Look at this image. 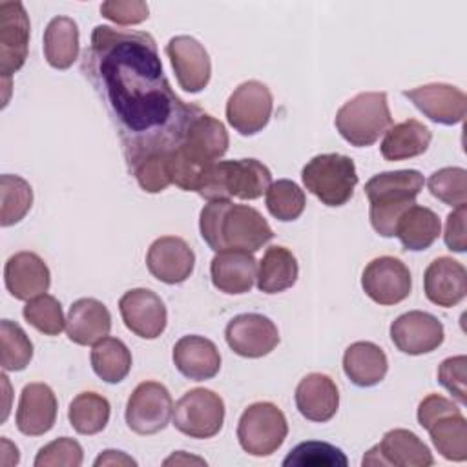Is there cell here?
Returning <instances> with one entry per match:
<instances>
[{"instance_id":"cell-38","label":"cell","mask_w":467,"mask_h":467,"mask_svg":"<svg viewBox=\"0 0 467 467\" xmlns=\"http://www.w3.org/2000/svg\"><path fill=\"white\" fill-rule=\"evenodd\" d=\"M285 467H347L345 452L327 441L308 440L296 445L283 460Z\"/></svg>"},{"instance_id":"cell-4","label":"cell","mask_w":467,"mask_h":467,"mask_svg":"<svg viewBox=\"0 0 467 467\" xmlns=\"http://www.w3.org/2000/svg\"><path fill=\"white\" fill-rule=\"evenodd\" d=\"M423 182L425 179L418 170L383 171L367 181L365 195L370 201V224L381 237H394L398 219L416 204Z\"/></svg>"},{"instance_id":"cell-46","label":"cell","mask_w":467,"mask_h":467,"mask_svg":"<svg viewBox=\"0 0 467 467\" xmlns=\"http://www.w3.org/2000/svg\"><path fill=\"white\" fill-rule=\"evenodd\" d=\"M449 412H460L458 405L440 394H429L418 405V423L427 431L436 418Z\"/></svg>"},{"instance_id":"cell-35","label":"cell","mask_w":467,"mask_h":467,"mask_svg":"<svg viewBox=\"0 0 467 467\" xmlns=\"http://www.w3.org/2000/svg\"><path fill=\"white\" fill-rule=\"evenodd\" d=\"M109 412H111L109 401L104 396L88 390L73 398V401L69 403L67 418L71 427L78 434L91 436L106 429L109 421Z\"/></svg>"},{"instance_id":"cell-34","label":"cell","mask_w":467,"mask_h":467,"mask_svg":"<svg viewBox=\"0 0 467 467\" xmlns=\"http://www.w3.org/2000/svg\"><path fill=\"white\" fill-rule=\"evenodd\" d=\"M93 372L106 383L122 381L131 370V352L117 337H102L91 348Z\"/></svg>"},{"instance_id":"cell-31","label":"cell","mask_w":467,"mask_h":467,"mask_svg":"<svg viewBox=\"0 0 467 467\" xmlns=\"http://www.w3.org/2000/svg\"><path fill=\"white\" fill-rule=\"evenodd\" d=\"M299 266L296 255L285 246L266 248L257 266V288L265 294H279L297 281Z\"/></svg>"},{"instance_id":"cell-30","label":"cell","mask_w":467,"mask_h":467,"mask_svg":"<svg viewBox=\"0 0 467 467\" xmlns=\"http://www.w3.org/2000/svg\"><path fill=\"white\" fill-rule=\"evenodd\" d=\"M440 217L427 206L412 204L398 219L394 235L401 241L405 250L421 252L440 237Z\"/></svg>"},{"instance_id":"cell-1","label":"cell","mask_w":467,"mask_h":467,"mask_svg":"<svg viewBox=\"0 0 467 467\" xmlns=\"http://www.w3.org/2000/svg\"><path fill=\"white\" fill-rule=\"evenodd\" d=\"M80 69L117 130L128 170L171 151L202 111L175 95L150 33L97 26Z\"/></svg>"},{"instance_id":"cell-15","label":"cell","mask_w":467,"mask_h":467,"mask_svg":"<svg viewBox=\"0 0 467 467\" xmlns=\"http://www.w3.org/2000/svg\"><path fill=\"white\" fill-rule=\"evenodd\" d=\"M224 337L228 347L243 358H263L279 343L274 321L263 314H239L228 321Z\"/></svg>"},{"instance_id":"cell-36","label":"cell","mask_w":467,"mask_h":467,"mask_svg":"<svg viewBox=\"0 0 467 467\" xmlns=\"http://www.w3.org/2000/svg\"><path fill=\"white\" fill-rule=\"evenodd\" d=\"M33 204L31 184L20 175L0 177V224L11 226L26 217Z\"/></svg>"},{"instance_id":"cell-29","label":"cell","mask_w":467,"mask_h":467,"mask_svg":"<svg viewBox=\"0 0 467 467\" xmlns=\"http://www.w3.org/2000/svg\"><path fill=\"white\" fill-rule=\"evenodd\" d=\"M431 140V130L423 122L409 119L385 131L379 151L387 161H405L425 153Z\"/></svg>"},{"instance_id":"cell-49","label":"cell","mask_w":467,"mask_h":467,"mask_svg":"<svg viewBox=\"0 0 467 467\" xmlns=\"http://www.w3.org/2000/svg\"><path fill=\"white\" fill-rule=\"evenodd\" d=\"M192 462H195V463H201V465H206V462L204 460H201V458H193V456H186L182 451H179L177 454H173L171 458H168V460H164V465H171V463H192Z\"/></svg>"},{"instance_id":"cell-24","label":"cell","mask_w":467,"mask_h":467,"mask_svg":"<svg viewBox=\"0 0 467 467\" xmlns=\"http://www.w3.org/2000/svg\"><path fill=\"white\" fill-rule=\"evenodd\" d=\"M210 275L219 292L230 296L246 294L257 279V261L246 250H223L213 255Z\"/></svg>"},{"instance_id":"cell-33","label":"cell","mask_w":467,"mask_h":467,"mask_svg":"<svg viewBox=\"0 0 467 467\" xmlns=\"http://www.w3.org/2000/svg\"><path fill=\"white\" fill-rule=\"evenodd\" d=\"M436 451L451 462L467 458V421L460 412H449L436 418L427 429Z\"/></svg>"},{"instance_id":"cell-32","label":"cell","mask_w":467,"mask_h":467,"mask_svg":"<svg viewBox=\"0 0 467 467\" xmlns=\"http://www.w3.org/2000/svg\"><path fill=\"white\" fill-rule=\"evenodd\" d=\"M78 26L69 16H55L44 31V57L55 69H67L78 57Z\"/></svg>"},{"instance_id":"cell-11","label":"cell","mask_w":467,"mask_h":467,"mask_svg":"<svg viewBox=\"0 0 467 467\" xmlns=\"http://www.w3.org/2000/svg\"><path fill=\"white\" fill-rule=\"evenodd\" d=\"M272 93L259 80L239 84L226 102V120L241 135L259 133L272 117Z\"/></svg>"},{"instance_id":"cell-25","label":"cell","mask_w":467,"mask_h":467,"mask_svg":"<svg viewBox=\"0 0 467 467\" xmlns=\"http://www.w3.org/2000/svg\"><path fill=\"white\" fill-rule=\"evenodd\" d=\"M296 407L303 418L317 423L332 420L339 407V390L330 376L306 374L296 387Z\"/></svg>"},{"instance_id":"cell-12","label":"cell","mask_w":467,"mask_h":467,"mask_svg":"<svg viewBox=\"0 0 467 467\" xmlns=\"http://www.w3.org/2000/svg\"><path fill=\"white\" fill-rule=\"evenodd\" d=\"M361 286L374 303L389 306L409 297L412 290V277L401 259L381 255L365 266Z\"/></svg>"},{"instance_id":"cell-7","label":"cell","mask_w":467,"mask_h":467,"mask_svg":"<svg viewBox=\"0 0 467 467\" xmlns=\"http://www.w3.org/2000/svg\"><path fill=\"white\" fill-rule=\"evenodd\" d=\"M305 188L325 206L347 204L358 184L356 164L341 153H321L312 157L301 170Z\"/></svg>"},{"instance_id":"cell-43","label":"cell","mask_w":467,"mask_h":467,"mask_svg":"<svg viewBox=\"0 0 467 467\" xmlns=\"http://www.w3.org/2000/svg\"><path fill=\"white\" fill-rule=\"evenodd\" d=\"M84 451L73 438H58L44 445L36 458L35 467H78L82 465Z\"/></svg>"},{"instance_id":"cell-47","label":"cell","mask_w":467,"mask_h":467,"mask_svg":"<svg viewBox=\"0 0 467 467\" xmlns=\"http://www.w3.org/2000/svg\"><path fill=\"white\" fill-rule=\"evenodd\" d=\"M465 217H467V210L465 204L454 208L445 221V244L449 250L452 252H465L467 241H465Z\"/></svg>"},{"instance_id":"cell-37","label":"cell","mask_w":467,"mask_h":467,"mask_svg":"<svg viewBox=\"0 0 467 467\" xmlns=\"http://www.w3.org/2000/svg\"><path fill=\"white\" fill-rule=\"evenodd\" d=\"M33 358V343L24 328L11 321H0V365L5 372L24 370Z\"/></svg>"},{"instance_id":"cell-45","label":"cell","mask_w":467,"mask_h":467,"mask_svg":"<svg viewBox=\"0 0 467 467\" xmlns=\"http://www.w3.org/2000/svg\"><path fill=\"white\" fill-rule=\"evenodd\" d=\"M465 367H467V358L465 356H454L447 358L441 361L438 367V381L443 389H447L458 403L465 405L467 396H465Z\"/></svg>"},{"instance_id":"cell-3","label":"cell","mask_w":467,"mask_h":467,"mask_svg":"<svg viewBox=\"0 0 467 467\" xmlns=\"http://www.w3.org/2000/svg\"><path fill=\"white\" fill-rule=\"evenodd\" d=\"M224 124L201 111L188 126L181 142L170 151L171 182L184 192H195L201 175L228 150Z\"/></svg>"},{"instance_id":"cell-21","label":"cell","mask_w":467,"mask_h":467,"mask_svg":"<svg viewBox=\"0 0 467 467\" xmlns=\"http://www.w3.org/2000/svg\"><path fill=\"white\" fill-rule=\"evenodd\" d=\"M4 281L7 292L20 301H29L47 292L51 274L47 265L35 252H18L11 255L4 266Z\"/></svg>"},{"instance_id":"cell-2","label":"cell","mask_w":467,"mask_h":467,"mask_svg":"<svg viewBox=\"0 0 467 467\" xmlns=\"http://www.w3.org/2000/svg\"><path fill=\"white\" fill-rule=\"evenodd\" d=\"M199 230L213 252H255L274 237L270 224L255 208L234 204L230 199L208 201L199 215Z\"/></svg>"},{"instance_id":"cell-40","label":"cell","mask_w":467,"mask_h":467,"mask_svg":"<svg viewBox=\"0 0 467 467\" xmlns=\"http://www.w3.org/2000/svg\"><path fill=\"white\" fill-rule=\"evenodd\" d=\"M24 319L46 336H58L66 328V317L62 305L57 297L49 294L36 296L29 299L22 310Z\"/></svg>"},{"instance_id":"cell-19","label":"cell","mask_w":467,"mask_h":467,"mask_svg":"<svg viewBox=\"0 0 467 467\" xmlns=\"http://www.w3.org/2000/svg\"><path fill=\"white\" fill-rule=\"evenodd\" d=\"M407 97L427 119L436 124H460L467 113V97L465 93L451 84L434 82L405 89Z\"/></svg>"},{"instance_id":"cell-16","label":"cell","mask_w":467,"mask_h":467,"mask_svg":"<svg viewBox=\"0 0 467 467\" xmlns=\"http://www.w3.org/2000/svg\"><path fill=\"white\" fill-rule=\"evenodd\" d=\"M166 55L171 62L179 86L188 93L202 91L212 77V62L204 46L188 35L170 38Z\"/></svg>"},{"instance_id":"cell-13","label":"cell","mask_w":467,"mask_h":467,"mask_svg":"<svg viewBox=\"0 0 467 467\" xmlns=\"http://www.w3.org/2000/svg\"><path fill=\"white\" fill-rule=\"evenodd\" d=\"M445 337L441 321L423 310H410L398 316L390 325L394 347L409 356H421L436 350Z\"/></svg>"},{"instance_id":"cell-5","label":"cell","mask_w":467,"mask_h":467,"mask_svg":"<svg viewBox=\"0 0 467 467\" xmlns=\"http://www.w3.org/2000/svg\"><path fill=\"white\" fill-rule=\"evenodd\" d=\"M272 184L270 170L257 159L217 161L204 170L195 192L206 201L237 197L254 201Z\"/></svg>"},{"instance_id":"cell-10","label":"cell","mask_w":467,"mask_h":467,"mask_svg":"<svg viewBox=\"0 0 467 467\" xmlns=\"http://www.w3.org/2000/svg\"><path fill=\"white\" fill-rule=\"evenodd\" d=\"M173 416L170 390L159 381H142L135 387L126 403V423L140 436L162 431Z\"/></svg>"},{"instance_id":"cell-22","label":"cell","mask_w":467,"mask_h":467,"mask_svg":"<svg viewBox=\"0 0 467 467\" xmlns=\"http://www.w3.org/2000/svg\"><path fill=\"white\" fill-rule=\"evenodd\" d=\"M423 290L427 299L438 306L458 305L467 294L465 266L447 255L434 259L423 274Z\"/></svg>"},{"instance_id":"cell-17","label":"cell","mask_w":467,"mask_h":467,"mask_svg":"<svg viewBox=\"0 0 467 467\" xmlns=\"http://www.w3.org/2000/svg\"><path fill=\"white\" fill-rule=\"evenodd\" d=\"M363 465H396V467H429L434 463L429 447L407 429H392L365 456Z\"/></svg>"},{"instance_id":"cell-48","label":"cell","mask_w":467,"mask_h":467,"mask_svg":"<svg viewBox=\"0 0 467 467\" xmlns=\"http://www.w3.org/2000/svg\"><path fill=\"white\" fill-rule=\"evenodd\" d=\"M95 465L100 467V465H137V462L133 458H130L128 454H124L122 451H113V449H108L104 451L97 460H95Z\"/></svg>"},{"instance_id":"cell-41","label":"cell","mask_w":467,"mask_h":467,"mask_svg":"<svg viewBox=\"0 0 467 467\" xmlns=\"http://www.w3.org/2000/svg\"><path fill=\"white\" fill-rule=\"evenodd\" d=\"M429 192L441 202L458 208L467 202V171L458 166L436 170L427 181Z\"/></svg>"},{"instance_id":"cell-18","label":"cell","mask_w":467,"mask_h":467,"mask_svg":"<svg viewBox=\"0 0 467 467\" xmlns=\"http://www.w3.org/2000/svg\"><path fill=\"white\" fill-rule=\"evenodd\" d=\"M119 310L126 328L142 339L159 337L168 323L162 299L148 288L128 290L119 299Z\"/></svg>"},{"instance_id":"cell-42","label":"cell","mask_w":467,"mask_h":467,"mask_svg":"<svg viewBox=\"0 0 467 467\" xmlns=\"http://www.w3.org/2000/svg\"><path fill=\"white\" fill-rule=\"evenodd\" d=\"M130 173L135 177L137 184L148 193H159L171 184L170 173V151L153 153L139 161Z\"/></svg>"},{"instance_id":"cell-23","label":"cell","mask_w":467,"mask_h":467,"mask_svg":"<svg viewBox=\"0 0 467 467\" xmlns=\"http://www.w3.org/2000/svg\"><path fill=\"white\" fill-rule=\"evenodd\" d=\"M57 396L46 383H27L18 400L16 429L26 436H42L55 425Z\"/></svg>"},{"instance_id":"cell-8","label":"cell","mask_w":467,"mask_h":467,"mask_svg":"<svg viewBox=\"0 0 467 467\" xmlns=\"http://www.w3.org/2000/svg\"><path fill=\"white\" fill-rule=\"evenodd\" d=\"M288 434L283 410L270 401L248 405L237 423V440L244 452L263 458L274 454Z\"/></svg>"},{"instance_id":"cell-27","label":"cell","mask_w":467,"mask_h":467,"mask_svg":"<svg viewBox=\"0 0 467 467\" xmlns=\"http://www.w3.org/2000/svg\"><path fill=\"white\" fill-rule=\"evenodd\" d=\"M111 330V314L95 297L77 299L66 317V334L77 345H95Z\"/></svg>"},{"instance_id":"cell-6","label":"cell","mask_w":467,"mask_h":467,"mask_svg":"<svg viewBox=\"0 0 467 467\" xmlns=\"http://www.w3.org/2000/svg\"><path fill=\"white\" fill-rule=\"evenodd\" d=\"M334 124L348 144L356 148L372 146L392 124L387 93H358L337 109Z\"/></svg>"},{"instance_id":"cell-14","label":"cell","mask_w":467,"mask_h":467,"mask_svg":"<svg viewBox=\"0 0 467 467\" xmlns=\"http://www.w3.org/2000/svg\"><path fill=\"white\" fill-rule=\"evenodd\" d=\"M29 29V16L22 2L0 4V73L4 80L16 73L26 62Z\"/></svg>"},{"instance_id":"cell-44","label":"cell","mask_w":467,"mask_h":467,"mask_svg":"<svg viewBox=\"0 0 467 467\" xmlns=\"http://www.w3.org/2000/svg\"><path fill=\"white\" fill-rule=\"evenodd\" d=\"M100 13L119 26H133L150 16V7L142 0H108L100 5Z\"/></svg>"},{"instance_id":"cell-20","label":"cell","mask_w":467,"mask_h":467,"mask_svg":"<svg viewBox=\"0 0 467 467\" xmlns=\"http://www.w3.org/2000/svg\"><path fill=\"white\" fill-rule=\"evenodd\" d=\"M146 266L161 283L179 285L192 275L195 254L182 237L162 235L148 248Z\"/></svg>"},{"instance_id":"cell-9","label":"cell","mask_w":467,"mask_h":467,"mask_svg":"<svg viewBox=\"0 0 467 467\" xmlns=\"http://www.w3.org/2000/svg\"><path fill=\"white\" fill-rule=\"evenodd\" d=\"M173 425L190 438H213L224 423V401L210 389H192L173 405Z\"/></svg>"},{"instance_id":"cell-26","label":"cell","mask_w":467,"mask_h":467,"mask_svg":"<svg viewBox=\"0 0 467 467\" xmlns=\"http://www.w3.org/2000/svg\"><path fill=\"white\" fill-rule=\"evenodd\" d=\"M173 365L188 379H212L221 368V354L215 343L202 336H182L173 347Z\"/></svg>"},{"instance_id":"cell-28","label":"cell","mask_w":467,"mask_h":467,"mask_svg":"<svg viewBox=\"0 0 467 467\" xmlns=\"http://www.w3.org/2000/svg\"><path fill=\"white\" fill-rule=\"evenodd\" d=\"M387 370V354L372 341H356L343 354V372L356 387L378 385Z\"/></svg>"},{"instance_id":"cell-39","label":"cell","mask_w":467,"mask_h":467,"mask_svg":"<svg viewBox=\"0 0 467 467\" xmlns=\"http://www.w3.org/2000/svg\"><path fill=\"white\" fill-rule=\"evenodd\" d=\"M305 204V192L294 181L279 179L266 190V208L277 221H296L303 213Z\"/></svg>"}]
</instances>
